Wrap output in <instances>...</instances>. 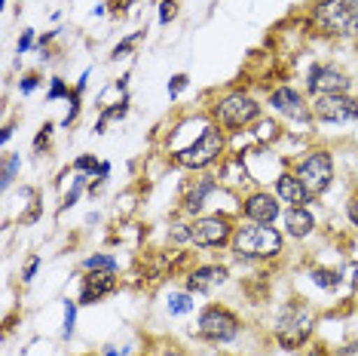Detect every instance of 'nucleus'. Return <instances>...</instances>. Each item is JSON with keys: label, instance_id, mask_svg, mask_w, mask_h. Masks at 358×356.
I'll use <instances>...</instances> for the list:
<instances>
[{"label": "nucleus", "instance_id": "1", "mask_svg": "<svg viewBox=\"0 0 358 356\" xmlns=\"http://www.w3.org/2000/svg\"><path fill=\"white\" fill-rule=\"evenodd\" d=\"M285 246V237L273 224H257V221H248L242 228H236L233 240H230V249L236 258L242 261H270V258H279Z\"/></svg>", "mask_w": 358, "mask_h": 356}, {"label": "nucleus", "instance_id": "28", "mask_svg": "<svg viewBox=\"0 0 358 356\" xmlns=\"http://www.w3.org/2000/svg\"><path fill=\"white\" fill-rule=\"evenodd\" d=\"M175 15H178V4H175V0H162V4H159V25H169Z\"/></svg>", "mask_w": 358, "mask_h": 356}, {"label": "nucleus", "instance_id": "31", "mask_svg": "<svg viewBox=\"0 0 358 356\" xmlns=\"http://www.w3.org/2000/svg\"><path fill=\"white\" fill-rule=\"evenodd\" d=\"M31 46H34V31H25V34L19 37V55H22V53H28Z\"/></svg>", "mask_w": 358, "mask_h": 356}, {"label": "nucleus", "instance_id": "33", "mask_svg": "<svg viewBox=\"0 0 358 356\" xmlns=\"http://www.w3.org/2000/svg\"><path fill=\"white\" fill-rule=\"evenodd\" d=\"M346 215H349V221H352L355 228H358V197H352V200L346 203Z\"/></svg>", "mask_w": 358, "mask_h": 356}, {"label": "nucleus", "instance_id": "8", "mask_svg": "<svg viewBox=\"0 0 358 356\" xmlns=\"http://www.w3.org/2000/svg\"><path fill=\"white\" fill-rule=\"evenodd\" d=\"M233 221L227 215H202L190 224V242L199 249H217L233 240Z\"/></svg>", "mask_w": 358, "mask_h": 356}, {"label": "nucleus", "instance_id": "27", "mask_svg": "<svg viewBox=\"0 0 358 356\" xmlns=\"http://www.w3.org/2000/svg\"><path fill=\"white\" fill-rule=\"evenodd\" d=\"M71 89H68V83H64V80H59L55 77L52 80V86H50V93H46V102H59V99H71Z\"/></svg>", "mask_w": 358, "mask_h": 356}, {"label": "nucleus", "instance_id": "25", "mask_svg": "<svg viewBox=\"0 0 358 356\" xmlns=\"http://www.w3.org/2000/svg\"><path fill=\"white\" fill-rule=\"evenodd\" d=\"M101 169V163L92 157V153H86V157H77L74 160V172H83V175H89V178H95V172Z\"/></svg>", "mask_w": 358, "mask_h": 356}, {"label": "nucleus", "instance_id": "20", "mask_svg": "<svg viewBox=\"0 0 358 356\" xmlns=\"http://www.w3.org/2000/svg\"><path fill=\"white\" fill-rule=\"evenodd\" d=\"M129 114V99H126V95H123V102H120V104H113V108H104L101 111V117H99V123H95V132H104V129H108V123H110V120H123Z\"/></svg>", "mask_w": 358, "mask_h": 356}, {"label": "nucleus", "instance_id": "10", "mask_svg": "<svg viewBox=\"0 0 358 356\" xmlns=\"http://www.w3.org/2000/svg\"><path fill=\"white\" fill-rule=\"evenodd\" d=\"M270 108L279 111L291 120V123H309L313 120V104H306V99L297 93L294 86H279L270 93Z\"/></svg>", "mask_w": 358, "mask_h": 356}, {"label": "nucleus", "instance_id": "17", "mask_svg": "<svg viewBox=\"0 0 358 356\" xmlns=\"http://www.w3.org/2000/svg\"><path fill=\"white\" fill-rule=\"evenodd\" d=\"M215 188H217L215 178H193V184H190V188H187V193H184L181 209H184L187 215H196L199 209L206 206L208 193H215Z\"/></svg>", "mask_w": 358, "mask_h": 356}, {"label": "nucleus", "instance_id": "30", "mask_svg": "<svg viewBox=\"0 0 358 356\" xmlns=\"http://www.w3.org/2000/svg\"><path fill=\"white\" fill-rule=\"evenodd\" d=\"M184 86H187V74H175L172 83H169V95H178Z\"/></svg>", "mask_w": 358, "mask_h": 356}, {"label": "nucleus", "instance_id": "21", "mask_svg": "<svg viewBox=\"0 0 358 356\" xmlns=\"http://www.w3.org/2000/svg\"><path fill=\"white\" fill-rule=\"evenodd\" d=\"M117 258L113 255H104V252H95V255H89L86 261H83V271H104V273H117Z\"/></svg>", "mask_w": 358, "mask_h": 356}, {"label": "nucleus", "instance_id": "7", "mask_svg": "<svg viewBox=\"0 0 358 356\" xmlns=\"http://www.w3.org/2000/svg\"><path fill=\"white\" fill-rule=\"evenodd\" d=\"M297 178L306 184V191L313 193V197H319L331 188L334 182V157L328 151H309L303 160L294 166Z\"/></svg>", "mask_w": 358, "mask_h": 356}, {"label": "nucleus", "instance_id": "4", "mask_svg": "<svg viewBox=\"0 0 358 356\" xmlns=\"http://www.w3.org/2000/svg\"><path fill=\"white\" fill-rule=\"evenodd\" d=\"M315 25L324 34H358V0H322L315 6Z\"/></svg>", "mask_w": 358, "mask_h": 356}, {"label": "nucleus", "instance_id": "23", "mask_svg": "<svg viewBox=\"0 0 358 356\" xmlns=\"http://www.w3.org/2000/svg\"><path fill=\"white\" fill-rule=\"evenodd\" d=\"M86 184H89V175L77 172L74 184H71V191L64 193V203H62V209H71V206H77V200H80V193H83V188H86Z\"/></svg>", "mask_w": 358, "mask_h": 356}, {"label": "nucleus", "instance_id": "6", "mask_svg": "<svg viewBox=\"0 0 358 356\" xmlns=\"http://www.w3.org/2000/svg\"><path fill=\"white\" fill-rule=\"evenodd\" d=\"M211 114L221 129H245L260 117V104L245 93H227L221 102H215Z\"/></svg>", "mask_w": 358, "mask_h": 356}, {"label": "nucleus", "instance_id": "15", "mask_svg": "<svg viewBox=\"0 0 358 356\" xmlns=\"http://www.w3.org/2000/svg\"><path fill=\"white\" fill-rule=\"evenodd\" d=\"M275 197H279V203L288 206H306L313 200V193L306 191V184L297 178V172H282L275 178Z\"/></svg>", "mask_w": 358, "mask_h": 356}, {"label": "nucleus", "instance_id": "24", "mask_svg": "<svg viewBox=\"0 0 358 356\" xmlns=\"http://www.w3.org/2000/svg\"><path fill=\"white\" fill-rule=\"evenodd\" d=\"M77 304L80 301H64V329H62V338H71L77 329Z\"/></svg>", "mask_w": 358, "mask_h": 356}, {"label": "nucleus", "instance_id": "29", "mask_svg": "<svg viewBox=\"0 0 358 356\" xmlns=\"http://www.w3.org/2000/svg\"><path fill=\"white\" fill-rule=\"evenodd\" d=\"M37 267H40V258L34 255V258H31V261L25 264V271H22V280H25V282H31V280H34V273H37Z\"/></svg>", "mask_w": 358, "mask_h": 356}, {"label": "nucleus", "instance_id": "2", "mask_svg": "<svg viewBox=\"0 0 358 356\" xmlns=\"http://www.w3.org/2000/svg\"><path fill=\"white\" fill-rule=\"evenodd\" d=\"M273 331L282 350H300L315 331V313L306 304H288L279 313Z\"/></svg>", "mask_w": 358, "mask_h": 356}, {"label": "nucleus", "instance_id": "13", "mask_svg": "<svg viewBox=\"0 0 358 356\" xmlns=\"http://www.w3.org/2000/svg\"><path fill=\"white\" fill-rule=\"evenodd\" d=\"M227 277H230V273H227L224 264H202L196 271H190V277H187V292L211 295L217 286H224Z\"/></svg>", "mask_w": 358, "mask_h": 356}, {"label": "nucleus", "instance_id": "32", "mask_svg": "<svg viewBox=\"0 0 358 356\" xmlns=\"http://www.w3.org/2000/svg\"><path fill=\"white\" fill-rule=\"evenodd\" d=\"M50 132H52V126H50V123H46L43 129H40V135H37V139H34V151H40V148H43V144H46V142H50Z\"/></svg>", "mask_w": 358, "mask_h": 356}, {"label": "nucleus", "instance_id": "16", "mask_svg": "<svg viewBox=\"0 0 358 356\" xmlns=\"http://www.w3.org/2000/svg\"><path fill=\"white\" fill-rule=\"evenodd\" d=\"M282 224L291 240H306L315 231V218L306 206H288V212L282 215Z\"/></svg>", "mask_w": 358, "mask_h": 356}, {"label": "nucleus", "instance_id": "14", "mask_svg": "<svg viewBox=\"0 0 358 356\" xmlns=\"http://www.w3.org/2000/svg\"><path fill=\"white\" fill-rule=\"evenodd\" d=\"M117 292V277L104 271H86L83 286H80V304H99L101 298Z\"/></svg>", "mask_w": 358, "mask_h": 356}, {"label": "nucleus", "instance_id": "19", "mask_svg": "<svg viewBox=\"0 0 358 356\" xmlns=\"http://www.w3.org/2000/svg\"><path fill=\"white\" fill-rule=\"evenodd\" d=\"M22 166V153H6L3 163H0V188L10 191V184L15 182V172Z\"/></svg>", "mask_w": 358, "mask_h": 356}, {"label": "nucleus", "instance_id": "18", "mask_svg": "<svg viewBox=\"0 0 358 356\" xmlns=\"http://www.w3.org/2000/svg\"><path fill=\"white\" fill-rule=\"evenodd\" d=\"M309 280H313L319 289H324V292H337V289L343 286V273H340V271H331V267H313Z\"/></svg>", "mask_w": 358, "mask_h": 356}, {"label": "nucleus", "instance_id": "26", "mask_svg": "<svg viewBox=\"0 0 358 356\" xmlns=\"http://www.w3.org/2000/svg\"><path fill=\"white\" fill-rule=\"evenodd\" d=\"M141 37H144V31H135L132 37L120 40V43L113 46V59H123V55H129V53H132V46H135V43H138V40H141Z\"/></svg>", "mask_w": 358, "mask_h": 356}, {"label": "nucleus", "instance_id": "37", "mask_svg": "<svg viewBox=\"0 0 358 356\" xmlns=\"http://www.w3.org/2000/svg\"><path fill=\"white\" fill-rule=\"evenodd\" d=\"M306 356H328V353H324V350H322V347H313V350H309Z\"/></svg>", "mask_w": 358, "mask_h": 356}, {"label": "nucleus", "instance_id": "36", "mask_svg": "<svg viewBox=\"0 0 358 356\" xmlns=\"http://www.w3.org/2000/svg\"><path fill=\"white\" fill-rule=\"evenodd\" d=\"M10 139H13V129H10V126H6V129H3V135H0V142H3V144H6V142H10Z\"/></svg>", "mask_w": 358, "mask_h": 356}, {"label": "nucleus", "instance_id": "12", "mask_svg": "<svg viewBox=\"0 0 358 356\" xmlns=\"http://www.w3.org/2000/svg\"><path fill=\"white\" fill-rule=\"evenodd\" d=\"M242 215H245L248 221H257V224H273L275 218L282 215L279 197H275V193H266V191H255L251 197H245V203H242Z\"/></svg>", "mask_w": 358, "mask_h": 356}, {"label": "nucleus", "instance_id": "34", "mask_svg": "<svg viewBox=\"0 0 358 356\" xmlns=\"http://www.w3.org/2000/svg\"><path fill=\"white\" fill-rule=\"evenodd\" d=\"M337 356H358V341H349L337 350Z\"/></svg>", "mask_w": 358, "mask_h": 356}, {"label": "nucleus", "instance_id": "9", "mask_svg": "<svg viewBox=\"0 0 358 356\" xmlns=\"http://www.w3.org/2000/svg\"><path fill=\"white\" fill-rule=\"evenodd\" d=\"M313 120H322V123H352V120H358V102L346 93L315 95Z\"/></svg>", "mask_w": 358, "mask_h": 356}, {"label": "nucleus", "instance_id": "35", "mask_svg": "<svg viewBox=\"0 0 358 356\" xmlns=\"http://www.w3.org/2000/svg\"><path fill=\"white\" fill-rule=\"evenodd\" d=\"M19 89H22V93H34V89H37V77H25L19 83Z\"/></svg>", "mask_w": 358, "mask_h": 356}, {"label": "nucleus", "instance_id": "11", "mask_svg": "<svg viewBox=\"0 0 358 356\" xmlns=\"http://www.w3.org/2000/svg\"><path fill=\"white\" fill-rule=\"evenodd\" d=\"M306 89L313 95H334L349 93V77L334 64H313L306 74Z\"/></svg>", "mask_w": 358, "mask_h": 356}, {"label": "nucleus", "instance_id": "3", "mask_svg": "<svg viewBox=\"0 0 358 356\" xmlns=\"http://www.w3.org/2000/svg\"><path fill=\"white\" fill-rule=\"evenodd\" d=\"M196 331H199L202 341H208V344H230V341L239 338L242 322H239V317H236L230 307L208 304V307H202V313H199Z\"/></svg>", "mask_w": 358, "mask_h": 356}, {"label": "nucleus", "instance_id": "38", "mask_svg": "<svg viewBox=\"0 0 358 356\" xmlns=\"http://www.w3.org/2000/svg\"><path fill=\"white\" fill-rule=\"evenodd\" d=\"M89 356H95V353H89ZM99 356H104V353H99Z\"/></svg>", "mask_w": 358, "mask_h": 356}, {"label": "nucleus", "instance_id": "22", "mask_svg": "<svg viewBox=\"0 0 358 356\" xmlns=\"http://www.w3.org/2000/svg\"><path fill=\"white\" fill-rule=\"evenodd\" d=\"M193 292H178V295H169V313H175V317H184V313L193 310Z\"/></svg>", "mask_w": 358, "mask_h": 356}, {"label": "nucleus", "instance_id": "5", "mask_svg": "<svg viewBox=\"0 0 358 356\" xmlns=\"http://www.w3.org/2000/svg\"><path fill=\"white\" fill-rule=\"evenodd\" d=\"M221 151H224V129L217 123H208L199 132L196 142L187 144V148H181L175 153V160L184 169H208L217 157H221Z\"/></svg>", "mask_w": 358, "mask_h": 356}]
</instances>
